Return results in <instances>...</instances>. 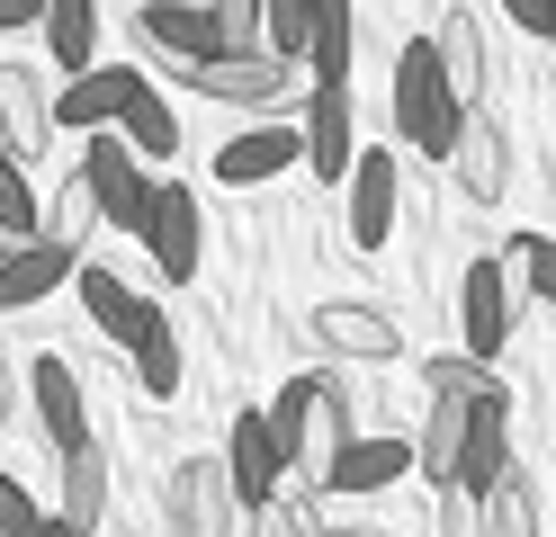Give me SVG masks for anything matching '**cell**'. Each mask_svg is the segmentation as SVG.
<instances>
[{"label":"cell","instance_id":"obj_1","mask_svg":"<svg viewBox=\"0 0 556 537\" xmlns=\"http://www.w3.org/2000/svg\"><path fill=\"white\" fill-rule=\"evenodd\" d=\"M467 117H476V107H458V90H448V72H440V54H431V36H413V46L395 54V143L448 162Z\"/></svg>","mask_w":556,"mask_h":537},{"label":"cell","instance_id":"obj_2","mask_svg":"<svg viewBox=\"0 0 556 537\" xmlns=\"http://www.w3.org/2000/svg\"><path fill=\"white\" fill-rule=\"evenodd\" d=\"M81 179H90V197H99V225H117V233H135V242H144L162 179H144L135 143H126V135H90V143H81Z\"/></svg>","mask_w":556,"mask_h":537},{"label":"cell","instance_id":"obj_3","mask_svg":"<svg viewBox=\"0 0 556 537\" xmlns=\"http://www.w3.org/2000/svg\"><path fill=\"white\" fill-rule=\"evenodd\" d=\"M233 484H225V457H180L162 484V528L170 537H233Z\"/></svg>","mask_w":556,"mask_h":537},{"label":"cell","instance_id":"obj_4","mask_svg":"<svg viewBox=\"0 0 556 537\" xmlns=\"http://www.w3.org/2000/svg\"><path fill=\"white\" fill-rule=\"evenodd\" d=\"M135 36L170 63V72H198L216 63V0H135Z\"/></svg>","mask_w":556,"mask_h":537},{"label":"cell","instance_id":"obj_5","mask_svg":"<svg viewBox=\"0 0 556 537\" xmlns=\"http://www.w3.org/2000/svg\"><path fill=\"white\" fill-rule=\"evenodd\" d=\"M0 153L18 170L54 153V99H46V63H0Z\"/></svg>","mask_w":556,"mask_h":537},{"label":"cell","instance_id":"obj_6","mask_svg":"<svg viewBox=\"0 0 556 537\" xmlns=\"http://www.w3.org/2000/svg\"><path fill=\"white\" fill-rule=\"evenodd\" d=\"M27 404H37V430H46L54 465L73 457V448H90V404H81V376L63 368V349L27 358Z\"/></svg>","mask_w":556,"mask_h":537},{"label":"cell","instance_id":"obj_7","mask_svg":"<svg viewBox=\"0 0 556 537\" xmlns=\"http://www.w3.org/2000/svg\"><path fill=\"white\" fill-rule=\"evenodd\" d=\"M511 314H520V286H511V269H503V260H476V269H467V286H458L467 358H484V368H494V358H503V341H511Z\"/></svg>","mask_w":556,"mask_h":537},{"label":"cell","instance_id":"obj_8","mask_svg":"<svg viewBox=\"0 0 556 537\" xmlns=\"http://www.w3.org/2000/svg\"><path fill=\"white\" fill-rule=\"evenodd\" d=\"M315 349L332 358V368H351V358H404V332L387 305H315Z\"/></svg>","mask_w":556,"mask_h":537},{"label":"cell","instance_id":"obj_9","mask_svg":"<svg viewBox=\"0 0 556 537\" xmlns=\"http://www.w3.org/2000/svg\"><path fill=\"white\" fill-rule=\"evenodd\" d=\"M180 81H189L198 99H225V107H278L296 72H288V63H269V54H216V63L180 72Z\"/></svg>","mask_w":556,"mask_h":537},{"label":"cell","instance_id":"obj_10","mask_svg":"<svg viewBox=\"0 0 556 537\" xmlns=\"http://www.w3.org/2000/svg\"><path fill=\"white\" fill-rule=\"evenodd\" d=\"M395 197H404V170H395V153L359 143V162H351V251H377V242L395 233Z\"/></svg>","mask_w":556,"mask_h":537},{"label":"cell","instance_id":"obj_11","mask_svg":"<svg viewBox=\"0 0 556 537\" xmlns=\"http://www.w3.org/2000/svg\"><path fill=\"white\" fill-rule=\"evenodd\" d=\"M144 251H153V269H162L170 286H180V278H198V251H206V215H198V197H189V189H170V179H162V197H153Z\"/></svg>","mask_w":556,"mask_h":537},{"label":"cell","instance_id":"obj_12","mask_svg":"<svg viewBox=\"0 0 556 537\" xmlns=\"http://www.w3.org/2000/svg\"><path fill=\"white\" fill-rule=\"evenodd\" d=\"M448 170H458V189H467L476 206H494V197L511 189V135H503L494 107H476V117L458 126V153H448Z\"/></svg>","mask_w":556,"mask_h":537},{"label":"cell","instance_id":"obj_13","mask_svg":"<svg viewBox=\"0 0 556 537\" xmlns=\"http://www.w3.org/2000/svg\"><path fill=\"white\" fill-rule=\"evenodd\" d=\"M288 162H305V126H242L233 143H216V179L225 189H261Z\"/></svg>","mask_w":556,"mask_h":537},{"label":"cell","instance_id":"obj_14","mask_svg":"<svg viewBox=\"0 0 556 537\" xmlns=\"http://www.w3.org/2000/svg\"><path fill=\"white\" fill-rule=\"evenodd\" d=\"M73 296H81V314H90V322H99V332H109L117 349H135V341H144L153 322H162V305H144V296H135V286H126L117 269H90V260H81V278H73Z\"/></svg>","mask_w":556,"mask_h":537},{"label":"cell","instance_id":"obj_15","mask_svg":"<svg viewBox=\"0 0 556 537\" xmlns=\"http://www.w3.org/2000/svg\"><path fill=\"white\" fill-rule=\"evenodd\" d=\"M278 439H269V412H242L233 421V439H225V484L242 511H261V501H278Z\"/></svg>","mask_w":556,"mask_h":537},{"label":"cell","instance_id":"obj_16","mask_svg":"<svg viewBox=\"0 0 556 537\" xmlns=\"http://www.w3.org/2000/svg\"><path fill=\"white\" fill-rule=\"evenodd\" d=\"M135 90H144V72H81V81H63L54 126H73V135H117V117L135 107Z\"/></svg>","mask_w":556,"mask_h":537},{"label":"cell","instance_id":"obj_17","mask_svg":"<svg viewBox=\"0 0 556 537\" xmlns=\"http://www.w3.org/2000/svg\"><path fill=\"white\" fill-rule=\"evenodd\" d=\"M404 475H413V439H395V430H359V439L332 457V484L324 493H351L359 501V493H387Z\"/></svg>","mask_w":556,"mask_h":537},{"label":"cell","instance_id":"obj_18","mask_svg":"<svg viewBox=\"0 0 556 537\" xmlns=\"http://www.w3.org/2000/svg\"><path fill=\"white\" fill-rule=\"evenodd\" d=\"M351 162H359V135H351V90H315L305 99V170L341 179L351 189Z\"/></svg>","mask_w":556,"mask_h":537},{"label":"cell","instance_id":"obj_19","mask_svg":"<svg viewBox=\"0 0 556 537\" xmlns=\"http://www.w3.org/2000/svg\"><path fill=\"white\" fill-rule=\"evenodd\" d=\"M422 385H431V404H458V412H494V421H511V385L494 376V368H484V358H422Z\"/></svg>","mask_w":556,"mask_h":537},{"label":"cell","instance_id":"obj_20","mask_svg":"<svg viewBox=\"0 0 556 537\" xmlns=\"http://www.w3.org/2000/svg\"><path fill=\"white\" fill-rule=\"evenodd\" d=\"M54 528H73V537H90L99 520H109V448H73L63 457V493H54V511H46Z\"/></svg>","mask_w":556,"mask_h":537},{"label":"cell","instance_id":"obj_21","mask_svg":"<svg viewBox=\"0 0 556 537\" xmlns=\"http://www.w3.org/2000/svg\"><path fill=\"white\" fill-rule=\"evenodd\" d=\"M63 278H81V260H73V251H54V242H27V251H10V260H0V314L46 305Z\"/></svg>","mask_w":556,"mask_h":537},{"label":"cell","instance_id":"obj_22","mask_svg":"<svg viewBox=\"0 0 556 537\" xmlns=\"http://www.w3.org/2000/svg\"><path fill=\"white\" fill-rule=\"evenodd\" d=\"M431 54L448 72V90H458V107H484V27H476V10H448L431 27Z\"/></svg>","mask_w":556,"mask_h":537},{"label":"cell","instance_id":"obj_23","mask_svg":"<svg viewBox=\"0 0 556 537\" xmlns=\"http://www.w3.org/2000/svg\"><path fill=\"white\" fill-rule=\"evenodd\" d=\"M467 421H476V412H458V404H431V421H422V439H413V465H422V484H431V493H458Z\"/></svg>","mask_w":556,"mask_h":537},{"label":"cell","instance_id":"obj_24","mask_svg":"<svg viewBox=\"0 0 556 537\" xmlns=\"http://www.w3.org/2000/svg\"><path fill=\"white\" fill-rule=\"evenodd\" d=\"M90 233H99V197H90V179L81 170H63V189L46 197V215H37V242H54V251H90Z\"/></svg>","mask_w":556,"mask_h":537},{"label":"cell","instance_id":"obj_25","mask_svg":"<svg viewBox=\"0 0 556 537\" xmlns=\"http://www.w3.org/2000/svg\"><path fill=\"white\" fill-rule=\"evenodd\" d=\"M46 46H54V72H63V81L99 72V63H90V46H99V10H90V0H54V10H46Z\"/></svg>","mask_w":556,"mask_h":537},{"label":"cell","instance_id":"obj_26","mask_svg":"<svg viewBox=\"0 0 556 537\" xmlns=\"http://www.w3.org/2000/svg\"><path fill=\"white\" fill-rule=\"evenodd\" d=\"M511 475V421H494V412H484V421H467V457H458V493H494Z\"/></svg>","mask_w":556,"mask_h":537},{"label":"cell","instance_id":"obj_27","mask_svg":"<svg viewBox=\"0 0 556 537\" xmlns=\"http://www.w3.org/2000/svg\"><path fill=\"white\" fill-rule=\"evenodd\" d=\"M117 135L135 143V162H170V153H180V117H170V99H162L153 81L135 90V107L117 117Z\"/></svg>","mask_w":556,"mask_h":537},{"label":"cell","instance_id":"obj_28","mask_svg":"<svg viewBox=\"0 0 556 537\" xmlns=\"http://www.w3.org/2000/svg\"><path fill=\"white\" fill-rule=\"evenodd\" d=\"M494 260L511 269V286H520V296L556 305V242H547V233H511V242L494 251Z\"/></svg>","mask_w":556,"mask_h":537},{"label":"cell","instance_id":"obj_29","mask_svg":"<svg viewBox=\"0 0 556 537\" xmlns=\"http://www.w3.org/2000/svg\"><path fill=\"white\" fill-rule=\"evenodd\" d=\"M261 54L269 63L315 54V10H305V0H261Z\"/></svg>","mask_w":556,"mask_h":537},{"label":"cell","instance_id":"obj_30","mask_svg":"<svg viewBox=\"0 0 556 537\" xmlns=\"http://www.w3.org/2000/svg\"><path fill=\"white\" fill-rule=\"evenodd\" d=\"M351 18L341 10H315V54H305V72H315V90H351Z\"/></svg>","mask_w":556,"mask_h":537},{"label":"cell","instance_id":"obj_31","mask_svg":"<svg viewBox=\"0 0 556 537\" xmlns=\"http://www.w3.org/2000/svg\"><path fill=\"white\" fill-rule=\"evenodd\" d=\"M37 215H46V197L27 189V170H18L10 153H0V242L27 251V242H37Z\"/></svg>","mask_w":556,"mask_h":537},{"label":"cell","instance_id":"obj_32","mask_svg":"<svg viewBox=\"0 0 556 537\" xmlns=\"http://www.w3.org/2000/svg\"><path fill=\"white\" fill-rule=\"evenodd\" d=\"M135 385H144L153 404H170V394H180V332H170V322H153V332L135 341Z\"/></svg>","mask_w":556,"mask_h":537},{"label":"cell","instance_id":"obj_33","mask_svg":"<svg viewBox=\"0 0 556 537\" xmlns=\"http://www.w3.org/2000/svg\"><path fill=\"white\" fill-rule=\"evenodd\" d=\"M484 537H539V493L520 475H503L494 493H484Z\"/></svg>","mask_w":556,"mask_h":537},{"label":"cell","instance_id":"obj_34","mask_svg":"<svg viewBox=\"0 0 556 537\" xmlns=\"http://www.w3.org/2000/svg\"><path fill=\"white\" fill-rule=\"evenodd\" d=\"M252 537H324V520H315V501H305V493H278V501L252 511Z\"/></svg>","mask_w":556,"mask_h":537},{"label":"cell","instance_id":"obj_35","mask_svg":"<svg viewBox=\"0 0 556 537\" xmlns=\"http://www.w3.org/2000/svg\"><path fill=\"white\" fill-rule=\"evenodd\" d=\"M216 46L225 54H261V0H216Z\"/></svg>","mask_w":556,"mask_h":537},{"label":"cell","instance_id":"obj_36","mask_svg":"<svg viewBox=\"0 0 556 537\" xmlns=\"http://www.w3.org/2000/svg\"><path fill=\"white\" fill-rule=\"evenodd\" d=\"M0 537H46V511L18 475H0Z\"/></svg>","mask_w":556,"mask_h":537},{"label":"cell","instance_id":"obj_37","mask_svg":"<svg viewBox=\"0 0 556 537\" xmlns=\"http://www.w3.org/2000/svg\"><path fill=\"white\" fill-rule=\"evenodd\" d=\"M440 537H484V501L476 493H440Z\"/></svg>","mask_w":556,"mask_h":537},{"label":"cell","instance_id":"obj_38","mask_svg":"<svg viewBox=\"0 0 556 537\" xmlns=\"http://www.w3.org/2000/svg\"><path fill=\"white\" fill-rule=\"evenodd\" d=\"M511 27H530V36L556 46V0H511Z\"/></svg>","mask_w":556,"mask_h":537},{"label":"cell","instance_id":"obj_39","mask_svg":"<svg viewBox=\"0 0 556 537\" xmlns=\"http://www.w3.org/2000/svg\"><path fill=\"white\" fill-rule=\"evenodd\" d=\"M0 27H46V0H0Z\"/></svg>","mask_w":556,"mask_h":537},{"label":"cell","instance_id":"obj_40","mask_svg":"<svg viewBox=\"0 0 556 537\" xmlns=\"http://www.w3.org/2000/svg\"><path fill=\"white\" fill-rule=\"evenodd\" d=\"M0 412H10V349H0Z\"/></svg>","mask_w":556,"mask_h":537},{"label":"cell","instance_id":"obj_41","mask_svg":"<svg viewBox=\"0 0 556 537\" xmlns=\"http://www.w3.org/2000/svg\"><path fill=\"white\" fill-rule=\"evenodd\" d=\"M46 537H73V528H54V520H46Z\"/></svg>","mask_w":556,"mask_h":537},{"label":"cell","instance_id":"obj_42","mask_svg":"<svg viewBox=\"0 0 556 537\" xmlns=\"http://www.w3.org/2000/svg\"><path fill=\"white\" fill-rule=\"evenodd\" d=\"M341 537H368V528H341Z\"/></svg>","mask_w":556,"mask_h":537}]
</instances>
